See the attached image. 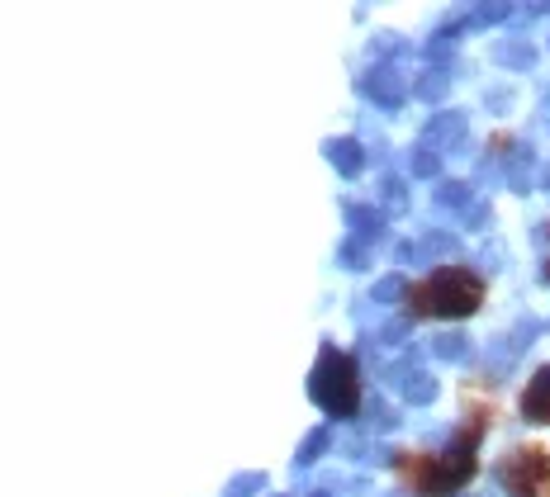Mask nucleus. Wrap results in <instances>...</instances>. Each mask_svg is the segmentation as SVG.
<instances>
[{"mask_svg": "<svg viewBox=\"0 0 550 497\" xmlns=\"http://www.w3.org/2000/svg\"><path fill=\"white\" fill-rule=\"evenodd\" d=\"M313 398H318L332 417H351V403H356V389H351V365L337 351L323 355V370L313 374Z\"/></svg>", "mask_w": 550, "mask_h": 497, "instance_id": "obj_1", "label": "nucleus"}, {"mask_svg": "<svg viewBox=\"0 0 550 497\" xmlns=\"http://www.w3.org/2000/svg\"><path fill=\"white\" fill-rule=\"evenodd\" d=\"M427 308L441 318H456V313H475L479 308V280L460 275V270H441L437 280L427 284Z\"/></svg>", "mask_w": 550, "mask_h": 497, "instance_id": "obj_2", "label": "nucleus"}, {"mask_svg": "<svg viewBox=\"0 0 550 497\" xmlns=\"http://www.w3.org/2000/svg\"><path fill=\"white\" fill-rule=\"evenodd\" d=\"M522 408H527L532 422H550V365L536 374V384L527 389V403H522Z\"/></svg>", "mask_w": 550, "mask_h": 497, "instance_id": "obj_3", "label": "nucleus"}, {"mask_svg": "<svg viewBox=\"0 0 550 497\" xmlns=\"http://www.w3.org/2000/svg\"><path fill=\"white\" fill-rule=\"evenodd\" d=\"M498 62L513 71H532L536 67V48L532 43H498Z\"/></svg>", "mask_w": 550, "mask_h": 497, "instance_id": "obj_4", "label": "nucleus"}, {"mask_svg": "<svg viewBox=\"0 0 550 497\" xmlns=\"http://www.w3.org/2000/svg\"><path fill=\"white\" fill-rule=\"evenodd\" d=\"M328 157L342 176H356V171H361V152H356V142H328Z\"/></svg>", "mask_w": 550, "mask_h": 497, "instance_id": "obj_5", "label": "nucleus"}, {"mask_svg": "<svg viewBox=\"0 0 550 497\" xmlns=\"http://www.w3.org/2000/svg\"><path fill=\"white\" fill-rule=\"evenodd\" d=\"M432 351H437L441 360H460V355H465V341H460V337H441V341H432Z\"/></svg>", "mask_w": 550, "mask_h": 497, "instance_id": "obj_6", "label": "nucleus"}, {"mask_svg": "<svg viewBox=\"0 0 550 497\" xmlns=\"http://www.w3.org/2000/svg\"><path fill=\"white\" fill-rule=\"evenodd\" d=\"M489 105L503 114V105H513V90H494V95H489Z\"/></svg>", "mask_w": 550, "mask_h": 497, "instance_id": "obj_7", "label": "nucleus"}]
</instances>
